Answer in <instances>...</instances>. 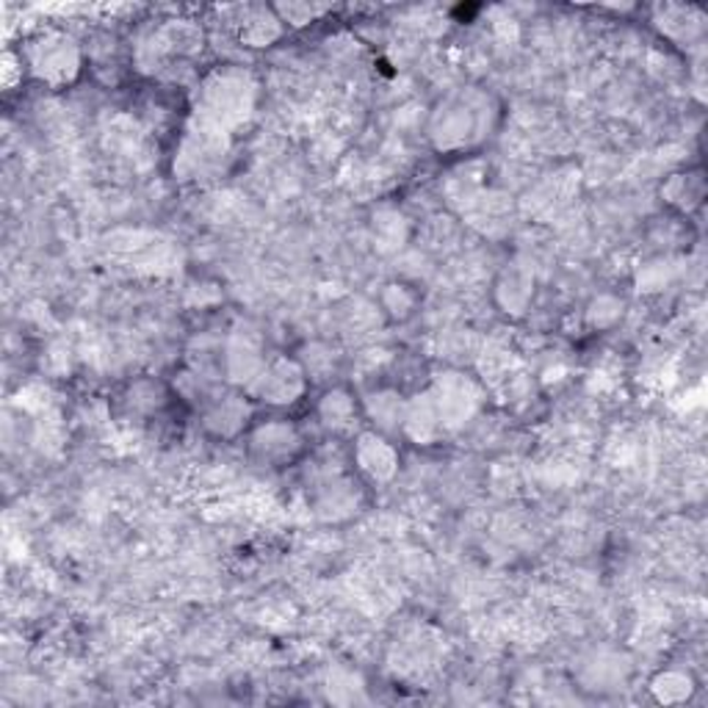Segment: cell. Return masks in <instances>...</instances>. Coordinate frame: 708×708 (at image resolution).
<instances>
[{
	"instance_id": "6da1fadb",
	"label": "cell",
	"mask_w": 708,
	"mask_h": 708,
	"mask_svg": "<svg viewBox=\"0 0 708 708\" xmlns=\"http://www.w3.org/2000/svg\"><path fill=\"white\" fill-rule=\"evenodd\" d=\"M252 391L266 404H293L305 391V371L291 361L266 363L252 382Z\"/></svg>"
},
{
	"instance_id": "7a4b0ae2",
	"label": "cell",
	"mask_w": 708,
	"mask_h": 708,
	"mask_svg": "<svg viewBox=\"0 0 708 708\" xmlns=\"http://www.w3.org/2000/svg\"><path fill=\"white\" fill-rule=\"evenodd\" d=\"M432 399L434 407H438L440 421H443V429H446L457 427L465 418H470V413H473L479 404V391L463 374H448L438 385V391H432Z\"/></svg>"
},
{
	"instance_id": "3957f363",
	"label": "cell",
	"mask_w": 708,
	"mask_h": 708,
	"mask_svg": "<svg viewBox=\"0 0 708 708\" xmlns=\"http://www.w3.org/2000/svg\"><path fill=\"white\" fill-rule=\"evenodd\" d=\"M31 67L39 78L50 80V84H62L78 73V53H75L69 39L48 37L34 48Z\"/></svg>"
},
{
	"instance_id": "277c9868",
	"label": "cell",
	"mask_w": 708,
	"mask_h": 708,
	"mask_svg": "<svg viewBox=\"0 0 708 708\" xmlns=\"http://www.w3.org/2000/svg\"><path fill=\"white\" fill-rule=\"evenodd\" d=\"M354 459H357L363 473L371 477L374 482H388L396 473L399 465V457L391 443L385 438H377V434H361L357 446H354Z\"/></svg>"
},
{
	"instance_id": "5b68a950",
	"label": "cell",
	"mask_w": 708,
	"mask_h": 708,
	"mask_svg": "<svg viewBox=\"0 0 708 708\" xmlns=\"http://www.w3.org/2000/svg\"><path fill=\"white\" fill-rule=\"evenodd\" d=\"M296 448H300V434L291 423H266L252 434V452L266 463L291 459Z\"/></svg>"
},
{
	"instance_id": "8992f818",
	"label": "cell",
	"mask_w": 708,
	"mask_h": 708,
	"mask_svg": "<svg viewBox=\"0 0 708 708\" xmlns=\"http://www.w3.org/2000/svg\"><path fill=\"white\" fill-rule=\"evenodd\" d=\"M443 429V421L438 416L432 393L416 396L409 404H404V418H402V432H407L409 438L418 443H429L438 438V432Z\"/></svg>"
},
{
	"instance_id": "52a82bcc",
	"label": "cell",
	"mask_w": 708,
	"mask_h": 708,
	"mask_svg": "<svg viewBox=\"0 0 708 708\" xmlns=\"http://www.w3.org/2000/svg\"><path fill=\"white\" fill-rule=\"evenodd\" d=\"M318 416H321L324 427L346 432V429H352L357 407H354V399L346 391H330L318 404Z\"/></svg>"
},
{
	"instance_id": "ba28073f",
	"label": "cell",
	"mask_w": 708,
	"mask_h": 708,
	"mask_svg": "<svg viewBox=\"0 0 708 708\" xmlns=\"http://www.w3.org/2000/svg\"><path fill=\"white\" fill-rule=\"evenodd\" d=\"M246 404L241 399L230 396L216 402L214 407L208 409V423L216 429L219 434H236L241 429V421L246 423Z\"/></svg>"
},
{
	"instance_id": "9c48e42d",
	"label": "cell",
	"mask_w": 708,
	"mask_h": 708,
	"mask_svg": "<svg viewBox=\"0 0 708 708\" xmlns=\"http://www.w3.org/2000/svg\"><path fill=\"white\" fill-rule=\"evenodd\" d=\"M366 409L379 429H402L404 402L396 393H377V396L368 399Z\"/></svg>"
},
{
	"instance_id": "30bf717a",
	"label": "cell",
	"mask_w": 708,
	"mask_h": 708,
	"mask_svg": "<svg viewBox=\"0 0 708 708\" xmlns=\"http://www.w3.org/2000/svg\"><path fill=\"white\" fill-rule=\"evenodd\" d=\"M654 695L659 703H684L692 697V681L686 675H681V672H665V675H659L654 681Z\"/></svg>"
}]
</instances>
